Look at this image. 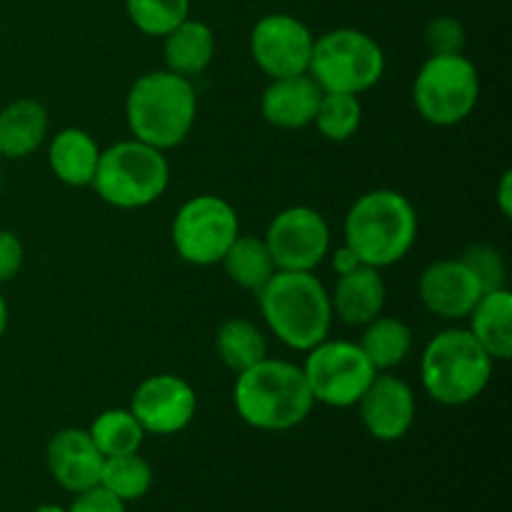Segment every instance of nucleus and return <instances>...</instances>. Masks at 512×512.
I'll list each match as a JSON object with an SVG mask.
<instances>
[{"label":"nucleus","instance_id":"17","mask_svg":"<svg viewBox=\"0 0 512 512\" xmlns=\"http://www.w3.org/2000/svg\"><path fill=\"white\" fill-rule=\"evenodd\" d=\"M385 300H388V285H385L383 273L380 268L365 263L350 273L338 275L330 293L333 318L350 328H363L370 320L383 315Z\"/></svg>","mask_w":512,"mask_h":512},{"label":"nucleus","instance_id":"20","mask_svg":"<svg viewBox=\"0 0 512 512\" xmlns=\"http://www.w3.org/2000/svg\"><path fill=\"white\" fill-rule=\"evenodd\" d=\"M98 160V140L83 128L58 130L48 145L50 170L68 188H88V185H93Z\"/></svg>","mask_w":512,"mask_h":512},{"label":"nucleus","instance_id":"26","mask_svg":"<svg viewBox=\"0 0 512 512\" xmlns=\"http://www.w3.org/2000/svg\"><path fill=\"white\" fill-rule=\"evenodd\" d=\"M90 438L98 445L105 458L113 455L138 453L145 440V430L130 413V408H110L103 410L88 428Z\"/></svg>","mask_w":512,"mask_h":512},{"label":"nucleus","instance_id":"24","mask_svg":"<svg viewBox=\"0 0 512 512\" xmlns=\"http://www.w3.org/2000/svg\"><path fill=\"white\" fill-rule=\"evenodd\" d=\"M220 265H223L230 283H235L240 290H248V293L255 295L260 293V288H263V285L273 278L275 270H278L265 240L243 233L235 238V243L230 245L225 258L220 260Z\"/></svg>","mask_w":512,"mask_h":512},{"label":"nucleus","instance_id":"9","mask_svg":"<svg viewBox=\"0 0 512 512\" xmlns=\"http://www.w3.org/2000/svg\"><path fill=\"white\" fill-rule=\"evenodd\" d=\"M240 235V218L233 203L220 195L200 193L185 200L170 225V240L180 260L198 268L220 265Z\"/></svg>","mask_w":512,"mask_h":512},{"label":"nucleus","instance_id":"6","mask_svg":"<svg viewBox=\"0 0 512 512\" xmlns=\"http://www.w3.org/2000/svg\"><path fill=\"white\" fill-rule=\"evenodd\" d=\"M170 185V163L163 150L140 140H120L100 150L90 188L118 210H140L158 203Z\"/></svg>","mask_w":512,"mask_h":512},{"label":"nucleus","instance_id":"25","mask_svg":"<svg viewBox=\"0 0 512 512\" xmlns=\"http://www.w3.org/2000/svg\"><path fill=\"white\" fill-rule=\"evenodd\" d=\"M215 353L235 375L268 358V338L248 318H228L215 333Z\"/></svg>","mask_w":512,"mask_h":512},{"label":"nucleus","instance_id":"22","mask_svg":"<svg viewBox=\"0 0 512 512\" xmlns=\"http://www.w3.org/2000/svg\"><path fill=\"white\" fill-rule=\"evenodd\" d=\"M165 68L183 78H198L215 58V33L198 18H185L163 38Z\"/></svg>","mask_w":512,"mask_h":512},{"label":"nucleus","instance_id":"29","mask_svg":"<svg viewBox=\"0 0 512 512\" xmlns=\"http://www.w3.org/2000/svg\"><path fill=\"white\" fill-rule=\"evenodd\" d=\"M130 23L150 38H165L190 18V0H125Z\"/></svg>","mask_w":512,"mask_h":512},{"label":"nucleus","instance_id":"32","mask_svg":"<svg viewBox=\"0 0 512 512\" xmlns=\"http://www.w3.org/2000/svg\"><path fill=\"white\" fill-rule=\"evenodd\" d=\"M25 260L23 240L8 228H0V285L10 283L20 273Z\"/></svg>","mask_w":512,"mask_h":512},{"label":"nucleus","instance_id":"12","mask_svg":"<svg viewBox=\"0 0 512 512\" xmlns=\"http://www.w3.org/2000/svg\"><path fill=\"white\" fill-rule=\"evenodd\" d=\"M313 45V30L290 13L263 15L250 33V55L270 80L308 73Z\"/></svg>","mask_w":512,"mask_h":512},{"label":"nucleus","instance_id":"21","mask_svg":"<svg viewBox=\"0 0 512 512\" xmlns=\"http://www.w3.org/2000/svg\"><path fill=\"white\" fill-rule=\"evenodd\" d=\"M470 333L493 363L512 358V293L508 288L488 290L468 315Z\"/></svg>","mask_w":512,"mask_h":512},{"label":"nucleus","instance_id":"30","mask_svg":"<svg viewBox=\"0 0 512 512\" xmlns=\"http://www.w3.org/2000/svg\"><path fill=\"white\" fill-rule=\"evenodd\" d=\"M460 260L473 270L485 293H488V290L508 288V265H505V255L500 253V248H495V245H468V248L463 250V255H460Z\"/></svg>","mask_w":512,"mask_h":512},{"label":"nucleus","instance_id":"7","mask_svg":"<svg viewBox=\"0 0 512 512\" xmlns=\"http://www.w3.org/2000/svg\"><path fill=\"white\" fill-rule=\"evenodd\" d=\"M308 75L323 93L363 95L383 80L385 53L365 30L335 28L315 38Z\"/></svg>","mask_w":512,"mask_h":512},{"label":"nucleus","instance_id":"28","mask_svg":"<svg viewBox=\"0 0 512 512\" xmlns=\"http://www.w3.org/2000/svg\"><path fill=\"white\" fill-rule=\"evenodd\" d=\"M313 125L330 143H345L355 138L363 125V105L358 95L348 93H323Z\"/></svg>","mask_w":512,"mask_h":512},{"label":"nucleus","instance_id":"8","mask_svg":"<svg viewBox=\"0 0 512 512\" xmlns=\"http://www.w3.org/2000/svg\"><path fill=\"white\" fill-rule=\"evenodd\" d=\"M478 100L480 73L465 53L430 55L413 80L415 110L435 128H453L468 120Z\"/></svg>","mask_w":512,"mask_h":512},{"label":"nucleus","instance_id":"1","mask_svg":"<svg viewBox=\"0 0 512 512\" xmlns=\"http://www.w3.org/2000/svg\"><path fill=\"white\" fill-rule=\"evenodd\" d=\"M233 405L240 420L253 430L285 433L313 415L315 400L300 365L268 355L235 375Z\"/></svg>","mask_w":512,"mask_h":512},{"label":"nucleus","instance_id":"18","mask_svg":"<svg viewBox=\"0 0 512 512\" xmlns=\"http://www.w3.org/2000/svg\"><path fill=\"white\" fill-rule=\"evenodd\" d=\"M323 90L308 73L270 80L260 98L265 123L280 130H300L313 125Z\"/></svg>","mask_w":512,"mask_h":512},{"label":"nucleus","instance_id":"33","mask_svg":"<svg viewBox=\"0 0 512 512\" xmlns=\"http://www.w3.org/2000/svg\"><path fill=\"white\" fill-rule=\"evenodd\" d=\"M68 512H128V503H123L120 498H115L113 493H108L105 488L95 485V488L83 490L73 498Z\"/></svg>","mask_w":512,"mask_h":512},{"label":"nucleus","instance_id":"34","mask_svg":"<svg viewBox=\"0 0 512 512\" xmlns=\"http://www.w3.org/2000/svg\"><path fill=\"white\" fill-rule=\"evenodd\" d=\"M328 258H330V265H333L335 275H345V273H350V270H355V268H360V265H363V260L355 255V250L350 248V245H345V243L338 245L335 250L330 248Z\"/></svg>","mask_w":512,"mask_h":512},{"label":"nucleus","instance_id":"15","mask_svg":"<svg viewBox=\"0 0 512 512\" xmlns=\"http://www.w3.org/2000/svg\"><path fill=\"white\" fill-rule=\"evenodd\" d=\"M483 285L460 258L433 260L418 280V295L425 310L443 320H465L483 298Z\"/></svg>","mask_w":512,"mask_h":512},{"label":"nucleus","instance_id":"36","mask_svg":"<svg viewBox=\"0 0 512 512\" xmlns=\"http://www.w3.org/2000/svg\"><path fill=\"white\" fill-rule=\"evenodd\" d=\"M8 323H10V310H8V303H5L3 293H0V340H3L5 330H8Z\"/></svg>","mask_w":512,"mask_h":512},{"label":"nucleus","instance_id":"31","mask_svg":"<svg viewBox=\"0 0 512 512\" xmlns=\"http://www.w3.org/2000/svg\"><path fill=\"white\" fill-rule=\"evenodd\" d=\"M423 40L430 55H460L465 53L468 35H465L463 23L458 18H453V15H440V18L430 20L425 25Z\"/></svg>","mask_w":512,"mask_h":512},{"label":"nucleus","instance_id":"14","mask_svg":"<svg viewBox=\"0 0 512 512\" xmlns=\"http://www.w3.org/2000/svg\"><path fill=\"white\" fill-rule=\"evenodd\" d=\"M355 408L370 438L380 443H395L413 430L418 400L415 390L403 378L393 373H378Z\"/></svg>","mask_w":512,"mask_h":512},{"label":"nucleus","instance_id":"10","mask_svg":"<svg viewBox=\"0 0 512 512\" xmlns=\"http://www.w3.org/2000/svg\"><path fill=\"white\" fill-rule=\"evenodd\" d=\"M300 368L315 405L320 403L338 410L355 408L378 375L358 343L330 338L310 348Z\"/></svg>","mask_w":512,"mask_h":512},{"label":"nucleus","instance_id":"37","mask_svg":"<svg viewBox=\"0 0 512 512\" xmlns=\"http://www.w3.org/2000/svg\"><path fill=\"white\" fill-rule=\"evenodd\" d=\"M30 512H68V508H60V505H38V508Z\"/></svg>","mask_w":512,"mask_h":512},{"label":"nucleus","instance_id":"35","mask_svg":"<svg viewBox=\"0 0 512 512\" xmlns=\"http://www.w3.org/2000/svg\"><path fill=\"white\" fill-rule=\"evenodd\" d=\"M495 203L498 210L503 213V218L512 215V170H505L498 180V188H495Z\"/></svg>","mask_w":512,"mask_h":512},{"label":"nucleus","instance_id":"2","mask_svg":"<svg viewBox=\"0 0 512 512\" xmlns=\"http://www.w3.org/2000/svg\"><path fill=\"white\" fill-rule=\"evenodd\" d=\"M258 305L275 340L298 353H308L323 343L333 328L330 290L315 273L275 270L260 288Z\"/></svg>","mask_w":512,"mask_h":512},{"label":"nucleus","instance_id":"4","mask_svg":"<svg viewBox=\"0 0 512 512\" xmlns=\"http://www.w3.org/2000/svg\"><path fill=\"white\" fill-rule=\"evenodd\" d=\"M418 210L393 188L368 190L350 205L343 223V243L365 265L390 268L410 255L418 240Z\"/></svg>","mask_w":512,"mask_h":512},{"label":"nucleus","instance_id":"38","mask_svg":"<svg viewBox=\"0 0 512 512\" xmlns=\"http://www.w3.org/2000/svg\"><path fill=\"white\" fill-rule=\"evenodd\" d=\"M3 185H5L3 183V170H0V195H3Z\"/></svg>","mask_w":512,"mask_h":512},{"label":"nucleus","instance_id":"13","mask_svg":"<svg viewBox=\"0 0 512 512\" xmlns=\"http://www.w3.org/2000/svg\"><path fill=\"white\" fill-rule=\"evenodd\" d=\"M130 413L135 415L145 435L168 438L183 433L193 423L198 413V393L180 375H150L133 390Z\"/></svg>","mask_w":512,"mask_h":512},{"label":"nucleus","instance_id":"23","mask_svg":"<svg viewBox=\"0 0 512 512\" xmlns=\"http://www.w3.org/2000/svg\"><path fill=\"white\" fill-rule=\"evenodd\" d=\"M413 328L395 315H378L363 325L360 348L378 373H393L413 353Z\"/></svg>","mask_w":512,"mask_h":512},{"label":"nucleus","instance_id":"16","mask_svg":"<svg viewBox=\"0 0 512 512\" xmlns=\"http://www.w3.org/2000/svg\"><path fill=\"white\" fill-rule=\"evenodd\" d=\"M45 463L60 488L78 495L100 483L105 455L93 443L88 430L63 428L48 440Z\"/></svg>","mask_w":512,"mask_h":512},{"label":"nucleus","instance_id":"5","mask_svg":"<svg viewBox=\"0 0 512 512\" xmlns=\"http://www.w3.org/2000/svg\"><path fill=\"white\" fill-rule=\"evenodd\" d=\"M493 368V358L480 348L468 328H448L425 345L420 383L435 403L460 408L485 393L493 380Z\"/></svg>","mask_w":512,"mask_h":512},{"label":"nucleus","instance_id":"11","mask_svg":"<svg viewBox=\"0 0 512 512\" xmlns=\"http://www.w3.org/2000/svg\"><path fill=\"white\" fill-rule=\"evenodd\" d=\"M263 240L278 270L315 273L333 248L328 220L310 205H290L280 210L268 223Z\"/></svg>","mask_w":512,"mask_h":512},{"label":"nucleus","instance_id":"27","mask_svg":"<svg viewBox=\"0 0 512 512\" xmlns=\"http://www.w3.org/2000/svg\"><path fill=\"white\" fill-rule=\"evenodd\" d=\"M98 485L123 503H135L153 488V468L140 455V450L128 455H113V458H105Z\"/></svg>","mask_w":512,"mask_h":512},{"label":"nucleus","instance_id":"19","mask_svg":"<svg viewBox=\"0 0 512 512\" xmlns=\"http://www.w3.org/2000/svg\"><path fill=\"white\" fill-rule=\"evenodd\" d=\"M50 115L43 103L18 98L0 108V158L23 160L45 143Z\"/></svg>","mask_w":512,"mask_h":512},{"label":"nucleus","instance_id":"3","mask_svg":"<svg viewBox=\"0 0 512 512\" xmlns=\"http://www.w3.org/2000/svg\"><path fill=\"white\" fill-rule=\"evenodd\" d=\"M198 118V93L193 80L173 70H150L140 75L125 98V120L135 140L153 148L175 150L193 133Z\"/></svg>","mask_w":512,"mask_h":512}]
</instances>
